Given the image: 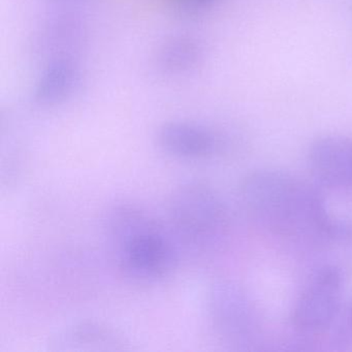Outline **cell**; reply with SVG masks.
<instances>
[{
	"instance_id": "6da1fadb",
	"label": "cell",
	"mask_w": 352,
	"mask_h": 352,
	"mask_svg": "<svg viewBox=\"0 0 352 352\" xmlns=\"http://www.w3.org/2000/svg\"><path fill=\"white\" fill-rule=\"evenodd\" d=\"M245 209L273 234L305 241L349 238L352 228L333 219L324 199L312 185L287 173L259 170L240 187Z\"/></svg>"
},
{
	"instance_id": "7a4b0ae2",
	"label": "cell",
	"mask_w": 352,
	"mask_h": 352,
	"mask_svg": "<svg viewBox=\"0 0 352 352\" xmlns=\"http://www.w3.org/2000/svg\"><path fill=\"white\" fill-rule=\"evenodd\" d=\"M104 222L113 259L125 279L156 285L173 275L178 265L174 234L151 214L133 204H117Z\"/></svg>"
},
{
	"instance_id": "3957f363",
	"label": "cell",
	"mask_w": 352,
	"mask_h": 352,
	"mask_svg": "<svg viewBox=\"0 0 352 352\" xmlns=\"http://www.w3.org/2000/svg\"><path fill=\"white\" fill-rule=\"evenodd\" d=\"M168 216L177 240L197 252H214L230 234L226 203L204 183L186 182L175 188L168 201Z\"/></svg>"
},
{
	"instance_id": "277c9868",
	"label": "cell",
	"mask_w": 352,
	"mask_h": 352,
	"mask_svg": "<svg viewBox=\"0 0 352 352\" xmlns=\"http://www.w3.org/2000/svg\"><path fill=\"white\" fill-rule=\"evenodd\" d=\"M210 322L223 343L244 348L256 331V314L248 294L232 280H216L207 294Z\"/></svg>"
},
{
	"instance_id": "5b68a950",
	"label": "cell",
	"mask_w": 352,
	"mask_h": 352,
	"mask_svg": "<svg viewBox=\"0 0 352 352\" xmlns=\"http://www.w3.org/2000/svg\"><path fill=\"white\" fill-rule=\"evenodd\" d=\"M343 275L333 265H323L313 273L292 311V323L305 333L327 331L337 317Z\"/></svg>"
},
{
	"instance_id": "8992f818",
	"label": "cell",
	"mask_w": 352,
	"mask_h": 352,
	"mask_svg": "<svg viewBox=\"0 0 352 352\" xmlns=\"http://www.w3.org/2000/svg\"><path fill=\"white\" fill-rule=\"evenodd\" d=\"M48 349L53 352H120L131 350V342L120 329L109 323L82 320L53 333Z\"/></svg>"
},
{
	"instance_id": "52a82bcc",
	"label": "cell",
	"mask_w": 352,
	"mask_h": 352,
	"mask_svg": "<svg viewBox=\"0 0 352 352\" xmlns=\"http://www.w3.org/2000/svg\"><path fill=\"white\" fill-rule=\"evenodd\" d=\"M309 168L320 184L331 188L352 186V139L327 135L311 144Z\"/></svg>"
},
{
	"instance_id": "ba28073f",
	"label": "cell",
	"mask_w": 352,
	"mask_h": 352,
	"mask_svg": "<svg viewBox=\"0 0 352 352\" xmlns=\"http://www.w3.org/2000/svg\"><path fill=\"white\" fill-rule=\"evenodd\" d=\"M160 146L177 160H208L217 150V140L210 131L190 125H170L160 135Z\"/></svg>"
},
{
	"instance_id": "9c48e42d",
	"label": "cell",
	"mask_w": 352,
	"mask_h": 352,
	"mask_svg": "<svg viewBox=\"0 0 352 352\" xmlns=\"http://www.w3.org/2000/svg\"><path fill=\"white\" fill-rule=\"evenodd\" d=\"M347 322L350 331H351L352 333V307L350 308L349 312H348Z\"/></svg>"
}]
</instances>
